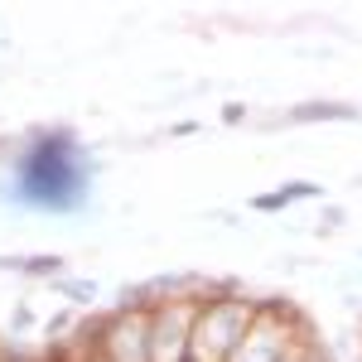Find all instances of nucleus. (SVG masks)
Returning <instances> with one entry per match:
<instances>
[{
    "label": "nucleus",
    "mask_w": 362,
    "mask_h": 362,
    "mask_svg": "<svg viewBox=\"0 0 362 362\" xmlns=\"http://www.w3.org/2000/svg\"><path fill=\"white\" fill-rule=\"evenodd\" d=\"M15 194L34 208H54V213L78 208L87 194L83 150L68 136H44L39 145H29L20 160V174H15Z\"/></svg>",
    "instance_id": "f257e3e1"
},
{
    "label": "nucleus",
    "mask_w": 362,
    "mask_h": 362,
    "mask_svg": "<svg viewBox=\"0 0 362 362\" xmlns=\"http://www.w3.org/2000/svg\"><path fill=\"white\" fill-rule=\"evenodd\" d=\"M251 319H256L251 300H208L194 319V334H189V362H232Z\"/></svg>",
    "instance_id": "f03ea898"
},
{
    "label": "nucleus",
    "mask_w": 362,
    "mask_h": 362,
    "mask_svg": "<svg viewBox=\"0 0 362 362\" xmlns=\"http://www.w3.org/2000/svg\"><path fill=\"white\" fill-rule=\"evenodd\" d=\"M198 300H169L150 309V362H189V334L198 319Z\"/></svg>",
    "instance_id": "7ed1b4c3"
},
{
    "label": "nucleus",
    "mask_w": 362,
    "mask_h": 362,
    "mask_svg": "<svg viewBox=\"0 0 362 362\" xmlns=\"http://www.w3.org/2000/svg\"><path fill=\"white\" fill-rule=\"evenodd\" d=\"M290 324H295V314L280 305H256V319H251L247 338L237 343V353H232V362H280L285 358V348L295 343L290 338Z\"/></svg>",
    "instance_id": "20e7f679"
},
{
    "label": "nucleus",
    "mask_w": 362,
    "mask_h": 362,
    "mask_svg": "<svg viewBox=\"0 0 362 362\" xmlns=\"http://www.w3.org/2000/svg\"><path fill=\"white\" fill-rule=\"evenodd\" d=\"M107 362H150V309H121L102 329Z\"/></svg>",
    "instance_id": "39448f33"
},
{
    "label": "nucleus",
    "mask_w": 362,
    "mask_h": 362,
    "mask_svg": "<svg viewBox=\"0 0 362 362\" xmlns=\"http://www.w3.org/2000/svg\"><path fill=\"white\" fill-rule=\"evenodd\" d=\"M314 116H348L343 107H309V112H300V121H314Z\"/></svg>",
    "instance_id": "423d86ee"
},
{
    "label": "nucleus",
    "mask_w": 362,
    "mask_h": 362,
    "mask_svg": "<svg viewBox=\"0 0 362 362\" xmlns=\"http://www.w3.org/2000/svg\"><path fill=\"white\" fill-rule=\"evenodd\" d=\"M87 362H107V358H102V353H97V358H87Z\"/></svg>",
    "instance_id": "0eeeda50"
},
{
    "label": "nucleus",
    "mask_w": 362,
    "mask_h": 362,
    "mask_svg": "<svg viewBox=\"0 0 362 362\" xmlns=\"http://www.w3.org/2000/svg\"><path fill=\"white\" fill-rule=\"evenodd\" d=\"M0 362H25V358H0Z\"/></svg>",
    "instance_id": "6e6552de"
},
{
    "label": "nucleus",
    "mask_w": 362,
    "mask_h": 362,
    "mask_svg": "<svg viewBox=\"0 0 362 362\" xmlns=\"http://www.w3.org/2000/svg\"><path fill=\"white\" fill-rule=\"evenodd\" d=\"M314 362H319V358H314Z\"/></svg>",
    "instance_id": "1a4fd4ad"
}]
</instances>
